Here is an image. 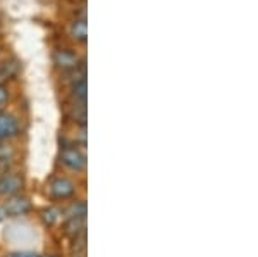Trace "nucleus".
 Returning <instances> with one entry per match:
<instances>
[{"label": "nucleus", "mask_w": 258, "mask_h": 257, "mask_svg": "<svg viewBox=\"0 0 258 257\" xmlns=\"http://www.w3.org/2000/svg\"><path fill=\"white\" fill-rule=\"evenodd\" d=\"M60 161H62V164L68 166L73 171H83L86 166L85 154H83L80 148H74V147H66L64 150L60 152Z\"/></svg>", "instance_id": "f257e3e1"}, {"label": "nucleus", "mask_w": 258, "mask_h": 257, "mask_svg": "<svg viewBox=\"0 0 258 257\" xmlns=\"http://www.w3.org/2000/svg\"><path fill=\"white\" fill-rule=\"evenodd\" d=\"M74 190H76L74 183L68 178H55L50 183V193H52L53 198H59V200H64V198L74 195Z\"/></svg>", "instance_id": "f03ea898"}, {"label": "nucleus", "mask_w": 258, "mask_h": 257, "mask_svg": "<svg viewBox=\"0 0 258 257\" xmlns=\"http://www.w3.org/2000/svg\"><path fill=\"white\" fill-rule=\"evenodd\" d=\"M30 200L24 197H11L9 200L4 204V213L6 216H23L30 211Z\"/></svg>", "instance_id": "7ed1b4c3"}, {"label": "nucleus", "mask_w": 258, "mask_h": 257, "mask_svg": "<svg viewBox=\"0 0 258 257\" xmlns=\"http://www.w3.org/2000/svg\"><path fill=\"white\" fill-rule=\"evenodd\" d=\"M23 188V180L18 175H6L0 178V195L14 197Z\"/></svg>", "instance_id": "20e7f679"}, {"label": "nucleus", "mask_w": 258, "mask_h": 257, "mask_svg": "<svg viewBox=\"0 0 258 257\" xmlns=\"http://www.w3.org/2000/svg\"><path fill=\"white\" fill-rule=\"evenodd\" d=\"M19 133V124L11 114L0 113V138H12Z\"/></svg>", "instance_id": "39448f33"}, {"label": "nucleus", "mask_w": 258, "mask_h": 257, "mask_svg": "<svg viewBox=\"0 0 258 257\" xmlns=\"http://www.w3.org/2000/svg\"><path fill=\"white\" fill-rule=\"evenodd\" d=\"M85 230H86V216L69 218L64 226L66 235H69L71 238H78L81 235H85Z\"/></svg>", "instance_id": "423d86ee"}, {"label": "nucleus", "mask_w": 258, "mask_h": 257, "mask_svg": "<svg viewBox=\"0 0 258 257\" xmlns=\"http://www.w3.org/2000/svg\"><path fill=\"white\" fill-rule=\"evenodd\" d=\"M53 61L62 69H76L80 66L78 64V57L69 50H59L53 56Z\"/></svg>", "instance_id": "0eeeda50"}, {"label": "nucleus", "mask_w": 258, "mask_h": 257, "mask_svg": "<svg viewBox=\"0 0 258 257\" xmlns=\"http://www.w3.org/2000/svg\"><path fill=\"white\" fill-rule=\"evenodd\" d=\"M73 97L74 104H86V80L73 83Z\"/></svg>", "instance_id": "6e6552de"}, {"label": "nucleus", "mask_w": 258, "mask_h": 257, "mask_svg": "<svg viewBox=\"0 0 258 257\" xmlns=\"http://www.w3.org/2000/svg\"><path fill=\"white\" fill-rule=\"evenodd\" d=\"M73 35L78 40H86L88 36V28H86V21L85 19H76L73 23Z\"/></svg>", "instance_id": "1a4fd4ad"}, {"label": "nucleus", "mask_w": 258, "mask_h": 257, "mask_svg": "<svg viewBox=\"0 0 258 257\" xmlns=\"http://www.w3.org/2000/svg\"><path fill=\"white\" fill-rule=\"evenodd\" d=\"M66 216L68 218H81L86 216V204L85 202H74L66 209Z\"/></svg>", "instance_id": "9d476101"}, {"label": "nucleus", "mask_w": 258, "mask_h": 257, "mask_svg": "<svg viewBox=\"0 0 258 257\" xmlns=\"http://www.w3.org/2000/svg\"><path fill=\"white\" fill-rule=\"evenodd\" d=\"M74 118L80 121L83 126L86 124V104H74Z\"/></svg>", "instance_id": "9b49d317"}, {"label": "nucleus", "mask_w": 258, "mask_h": 257, "mask_svg": "<svg viewBox=\"0 0 258 257\" xmlns=\"http://www.w3.org/2000/svg\"><path fill=\"white\" fill-rule=\"evenodd\" d=\"M41 214H43V221L47 223V225H53V223L57 221V218H59V213H57L55 209H52V207H50V209H45Z\"/></svg>", "instance_id": "f8f14e48"}, {"label": "nucleus", "mask_w": 258, "mask_h": 257, "mask_svg": "<svg viewBox=\"0 0 258 257\" xmlns=\"http://www.w3.org/2000/svg\"><path fill=\"white\" fill-rule=\"evenodd\" d=\"M9 257H38V255L30 254V252H16V254H11Z\"/></svg>", "instance_id": "ddd939ff"}, {"label": "nucleus", "mask_w": 258, "mask_h": 257, "mask_svg": "<svg viewBox=\"0 0 258 257\" xmlns=\"http://www.w3.org/2000/svg\"><path fill=\"white\" fill-rule=\"evenodd\" d=\"M7 100V90L4 88L2 85H0V104H4Z\"/></svg>", "instance_id": "4468645a"}, {"label": "nucleus", "mask_w": 258, "mask_h": 257, "mask_svg": "<svg viewBox=\"0 0 258 257\" xmlns=\"http://www.w3.org/2000/svg\"><path fill=\"white\" fill-rule=\"evenodd\" d=\"M4 218H6V213H4V209H2V207H0V221H2Z\"/></svg>", "instance_id": "2eb2a0df"}, {"label": "nucleus", "mask_w": 258, "mask_h": 257, "mask_svg": "<svg viewBox=\"0 0 258 257\" xmlns=\"http://www.w3.org/2000/svg\"><path fill=\"white\" fill-rule=\"evenodd\" d=\"M4 76H6V71H2V69H0V80H2Z\"/></svg>", "instance_id": "dca6fc26"}, {"label": "nucleus", "mask_w": 258, "mask_h": 257, "mask_svg": "<svg viewBox=\"0 0 258 257\" xmlns=\"http://www.w3.org/2000/svg\"><path fill=\"white\" fill-rule=\"evenodd\" d=\"M47 257H53V255H47Z\"/></svg>", "instance_id": "f3484780"}]
</instances>
